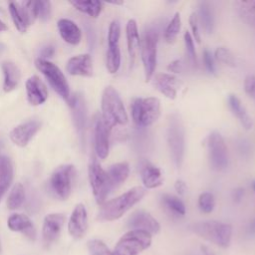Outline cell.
I'll return each instance as SVG.
<instances>
[{
	"label": "cell",
	"instance_id": "ee69618b",
	"mask_svg": "<svg viewBox=\"0 0 255 255\" xmlns=\"http://www.w3.org/2000/svg\"><path fill=\"white\" fill-rule=\"evenodd\" d=\"M202 56H203L202 57L203 58V63H204V66H205V69L207 70V72L212 74V75H216L214 57L211 54V52L209 50H204Z\"/></svg>",
	"mask_w": 255,
	"mask_h": 255
},
{
	"label": "cell",
	"instance_id": "d590c367",
	"mask_svg": "<svg viewBox=\"0 0 255 255\" xmlns=\"http://www.w3.org/2000/svg\"><path fill=\"white\" fill-rule=\"evenodd\" d=\"M121 49L120 46L108 47L106 55V66L107 70L111 74H116L121 67Z\"/></svg>",
	"mask_w": 255,
	"mask_h": 255
},
{
	"label": "cell",
	"instance_id": "52a82bcc",
	"mask_svg": "<svg viewBox=\"0 0 255 255\" xmlns=\"http://www.w3.org/2000/svg\"><path fill=\"white\" fill-rule=\"evenodd\" d=\"M151 244V234L142 230H129L118 241L115 255H138Z\"/></svg>",
	"mask_w": 255,
	"mask_h": 255
},
{
	"label": "cell",
	"instance_id": "30bf717a",
	"mask_svg": "<svg viewBox=\"0 0 255 255\" xmlns=\"http://www.w3.org/2000/svg\"><path fill=\"white\" fill-rule=\"evenodd\" d=\"M89 180L94 197L98 204H103L107 196L113 190L107 170H105L98 160L93 159L88 168Z\"/></svg>",
	"mask_w": 255,
	"mask_h": 255
},
{
	"label": "cell",
	"instance_id": "7bdbcfd3",
	"mask_svg": "<svg viewBox=\"0 0 255 255\" xmlns=\"http://www.w3.org/2000/svg\"><path fill=\"white\" fill-rule=\"evenodd\" d=\"M198 18H197V14L195 12L191 13L189 16V25L191 28V36L193 38V40H195L197 43L201 42V36H200V32H199V27H198Z\"/></svg>",
	"mask_w": 255,
	"mask_h": 255
},
{
	"label": "cell",
	"instance_id": "e575fe53",
	"mask_svg": "<svg viewBox=\"0 0 255 255\" xmlns=\"http://www.w3.org/2000/svg\"><path fill=\"white\" fill-rule=\"evenodd\" d=\"M180 29H181V17L179 12H175L164 30V34H163L164 40L169 44L173 43L176 40L180 32Z\"/></svg>",
	"mask_w": 255,
	"mask_h": 255
},
{
	"label": "cell",
	"instance_id": "d6986e66",
	"mask_svg": "<svg viewBox=\"0 0 255 255\" xmlns=\"http://www.w3.org/2000/svg\"><path fill=\"white\" fill-rule=\"evenodd\" d=\"M64 223L65 215L61 213H51L45 216L42 228V235L44 243L46 245H50L57 240Z\"/></svg>",
	"mask_w": 255,
	"mask_h": 255
},
{
	"label": "cell",
	"instance_id": "8992f818",
	"mask_svg": "<svg viewBox=\"0 0 255 255\" xmlns=\"http://www.w3.org/2000/svg\"><path fill=\"white\" fill-rule=\"evenodd\" d=\"M131 118L137 128H147L160 116V101L156 97L135 98L130 106Z\"/></svg>",
	"mask_w": 255,
	"mask_h": 255
},
{
	"label": "cell",
	"instance_id": "4dcf8cb0",
	"mask_svg": "<svg viewBox=\"0 0 255 255\" xmlns=\"http://www.w3.org/2000/svg\"><path fill=\"white\" fill-rule=\"evenodd\" d=\"M235 6L241 20L255 28V0L238 1L235 3Z\"/></svg>",
	"mask_w": 255,
	"mask_h": 255
},
{
	"label": "cell",
	"instance_id": "83f0119b",
	"mask_svg": "<svg viewBox=\"0 0 255 255\" xmlns=\"http://www.w3.org/2000/svg\"><path fill=\"white\" fill-rule=\"evenodd\" d=\"M129 164L127 161H121L112 164L107 170L112 188L115 189L124 183L129 175Z\"/></svg>",
	"mask_w": 255,
	"mask_h": 255
},
{
	"label": "cell",
	"instance_id": "9f6ffc18",
	"mask_svg": "<svg viewBox=\"0 0 255 255\" xmlns=\"http://www.w3.org/2000/svg\"><path fill=\"white\" fill-rule=\"evenodd\" d=\"M205 255H212V254H210V253H208V252H205Z\"/></svg>",
	"mask_w": 255,
	"mask_h": 255
},
{
	"label": "cell",
	"instance_id": "6f0895ef",
	"mask_svg": "<svg viewBox=\"0 0 255 255\" xmlns=\"http://www.w3.org/2000/svg\"><path fill=\"white\" fill-rule=\"evenodd\" d=\"M0 252H1V245H0Z\"/></svg>",
	"mask_w": 255,
	"mask_h": 255
},
{
	"label": "cell",
	"instance_id": "ac0fdd59",
	"mask_svg": "<svg viewBox=\"0 0 255 255\" xmlns=\"http://www.w3.org/2000/svg\"><path fill=\"white\" fill-rule=\"evenodd\" d=\"M27 101L31 106H40L48 99L46 84L36 75L29 77L26 81Z\"/></svg>",
	"mask_w": 255,
	"mask_h": 255
},
{
	"label": "cell",
	"instance_id": "816d5d0a",
	"mask_svg": "<svg viewBox=\"0 0 255 255\" xmlns=\"http://www.w3.org/2000/svg\"><path fill=\"white\" fill-rule=\"evenodd\" d=\"M247 231H248L249 234L255 235V218H253V219L251 220V222L249 223L248 228H247Z\"/></svg>",
	"mask_w": 255,
	"mask_h": 255
},
{
	"label": "cell",
	"instance_id": "f1b7e54d",
	"mask_svg": "<svg viewBox=\"0 0 255 255\" xmlns=\"http://www.w3.org/2000/svg\"><path fill=\"white\" fill-rule=\"evenodd\" d=\"M13 164L7 155H0V200L13 180Z\"/></svg>",
	"mask_w": 255,
	"mask_h": 255
},
{
	"label": "cell",
	"instance_id": "7402d4cb",
	"mask_svg": "<svg viewBox=\"0 0 255 255\" xmlns=\"http://www.w3.org/2000/svg\"><path fill=\"white\" fill-rule=\"evenodd\" d=\"M126 36L128 44V53L130 60V65H133L135 58L140 49V37L135 20L129 19L126 26Z\"/></svg>",
	"mask_w": 255,
	"mask_h": 255
},
{
	"label": "cell",
	"instance_id": "ffe728a7",
	"mask_svg": "<svg viewBox=\"0 0 255 255\" xmlns=\"http://www.w3.org/2000/svg\"><path fill=\"white\" fill-rule=\"evenodd\" d=\"M67 72L72 76L92 77L93 60L89 54H81L70 58L66 65Z\"/></svg>",
	"mask_w": 255,
	"mask_h": 255
},
{
	"label": "cell",
	"instance_id": "44dd1931",
	"mask_svg": "<svg viewBox=\"0 0 255 255\" xmlns=\"http://www.w3.org/2000/svg\"><path fill=\"white\" fill-rule=\"evenodd\" d=\"M139 174L144 188L153 189L163 183L162 172L159 167L149 161H143L139 167Z\"/></svg>",
	"mask_w": 255,
	"mask_h": 255
},
{
	"label": "cell",
	"instance_id": "f35d334b",
	"mask_svg": "<svg viewBox=\"0 0 255 255\" xmlns=\"http://www.w3.org/2000/svg\"><path fill=\"white\" fill-rule=\"evenodd\" d=\"M121 38V24L118 20L111 22L108 31V47H117L120 46Z\"/></svg>",
	"mask_w": 255,
	"mask_h": 255
},
{
	"label": "cell",
	"instance_id": "2e32d148",
	"mask_svg": "<svg viewBox=\"0 0 255 255\" xmlns=\"http://www.w3.org/2000/svg\"><path fill=\"white\" fill-rule=\"evenodd\" d=\"M73 116L74 124L77 128V130L79 134L83 137L86 129V124H87V106L86 101L83 97V95L77 93L70 97V99L67 101Z\"/></svg>",
	"mask_w": 255,
	"mask_h": 255
},
{
	"label": "cell",
	"instance_id": "bcb514c9",
	"mask_svg": "<svg viewBox=\"0 0 255 255\" xmlns=\"http://www.w3.org/2000/svg\"><path fill=\"white\" fill-rule=\"evenodd\" d=\"M51 2L50 1H39V15L41 20L46 21L51 15Z\"/></svg>",
	"mask_w": 255,
	"mask_h": 255
},
{
	"label": "cell",
	"instance_id": "5bb4252c",
	"mask_svg": "<svg viewBox=\"0 0 255 255\" xmlns=\"http://www.w3.org/2000/svg\"><path fill=\"white\" fill-rule=\"evenodd\" d=\"M128 226L130 230H142L149 234H155L160 229L157 220L144 210H136L131 213L128 220Z\"/></svg>",
	"mask_w": 255,
	"mask_h": 255
},
{
	"label": "cell",
	"instance_id": "11a10c76",
	"mask_svg": "<svg viewBox=\"0 0 255 255\" xmlns=\"http://www.w3.org/2000/svg\"><path fill=\"white\" fill-rule=\"evenodd\" d=\"M251 187H252V189H253V191L255 192V179L254 180H252L251 181Z\"/></svg>",
	"mask_w": 255,
	"mask_h": 255
},
{
	"label": "cell",
	"instance_id": "3957f363",
	"mask_svg": "<svg viewBox=\"0 0 255 255\" xmlns=\"http://www.w3.org/2000/svg\"><path fill=\"white\" fill-rule=\"evenodd\" d=\"M166 142L170 158L176 168H180L185 154V128L178 113L169 116L166 127Z\"/></svg>",
	"mask_w": 255,
	"mask_h": 255
},
{
	"label": "cell",
	"instance_id": "7a4b0ae2",
	"mask_svg": "<svg viewBox=\"0 0 255 255\" xmlns=\"http://www.w3.org/2000/svg\"><path fill=\"white\" fill-rule=\"evenodd\" d=\"M101 109V117L110 129L117 126H125L128 121L122 98L118 91L112 86L106 87L103 91Z\"/></svg>",
	"mask_w": 255,
	"mask_h": 255
},
{
	"label": "cell",
	"instance_id": "f546056e",
	"mask_svg": "<svg viewBox=\"0 0 255 255\" xmlns=\"http://www.w3.org/2000/svg\"><path fill=\"white\" fill-rule=\"evenodd\" d=\"M196 14L198 22L201 23L203 30L207 34H211L214 30V14L210 4L205 1L199 2L198 12Z\"/></svg>",
	"mask_w": 255,
	"mask_h": 255
},
{
	"label": "cell",
	"instance_id": "c3c4849f",
	"mask_svg": "<svg viewBox=\"0 0 255 255\" xmlns=\"http://www.w3.org/2000/svg\"><path fill=\"white\" fill-rule=\"evenodd\" d=\"M174 189L179 195H183L187 190V185L182 179H177L174 183Z\"/></svg>",
	"mask_w": 255,
	"mask_h": 255
},
{
	"label": "cell",
	"instance_id": "db71d44e",
	"mask_svg": "<svg viewBox=\"0 0 255 255\" xmlns=\"http://www.w3.org/2000/svg\"><path fill=\"white\" fill-rule=\"evenodd\" d=\"M108 3H110V4H115V5H122L124 2H123V1H109Z\"/></svg>",
	"mask_w": 255,
	"mask_h": 255
},
{
	"label": "cell",
	"instance_id": "d4e9b609",
	"mask_svg": "<svg viewBox=\"0 0 255 255\" xmlns=\"http://www.w3.org/2000/svg\"><path fill=\"white\" fill-rule=\"evenodd\" d=\"M1 69L4 77L3 91L9 93L18 86L21 79V73L17 65L11 61H3L1 63Z\"/></svg>",
	"mask_w": 255,
	"mask_h": 255
},
{
	"label": "cell",
	"instance_id": "7c38bea8",
	"mask_svg": "<svg viewBox=\"0 0 255 255\" xmlns=\"http://www.w3.org/2000/svg\"><path fill=\"white\" fill-rule=\"evenodd\" d=\"M111 129L103 121L101 115H97L94 121V144L95 151L99 158L105 159L110 151Z\"/></svg>",
	"mask_w": 255,
	"mask_h": 255
},
{
	"label": "cell",
	"instance_id": "ab89813d",
	"mask_svg": "<svg viewBox=\"0 0 255 255\" xmlns=\"http://www.w3.org/2000/svg\"><path fill=\"white\" fill-rule=\"evenodd\" d=\"M184 45H185V51L188 58L189 63L192 66L196 65V52H195V46H194V40L191 36V33L189 31H185L184 33Z\"/></svg>",
	"mask_w": 255,
	"mask_h": 255
},
{
	"label": "cell",
	"instance_id": "f6af8a7d",
	"mask_svg": "<svg viewBox=\"0 0 255 255\" xmlns=\"http://www.w3.org/2000/svg\"><path fill=\"white\" fill-rule=\"evenodd\" d=\"M245 93L255 100V75H248L244 80Z\"/></svg>",
	"mask_w": 255,
	"mask_h": 255
},
{
	"label": "cell",
	"instance_id": "8fae6325",
	"mask_svg": "<svg viewBox=\"0 0 255 255\" xmlns=\"http://www.w3.org/2000/svg\"><path fill=\"white\" fill-rule=\"evenodd\" d=\"M206 145L211 167L217 171L226 169L229 163L228 149L221 133L218 131L210 132L206 139Z\"/></svg>",
	"mask_w": 255,
	"mask_h": 255
},
{
	"label": "cell",
	"instance_id": "f5cc1de1",
	"mask_svg": "<svg viewBox=\"0 0 255 255\" xmlns=\"http://www.w3.org/2000/svg\"><path fill=\"white\" fill-rule=\"evenodd\" d=\"M8 29V27L6 26V24L0 20V32H3V31H6Z\"/></svg>",
	"mask_w": 255,
	"mask_h": 255
},
{
	"label": "cell",
	"instance_id": "277c9868",
	"mask_svg": "<svg viewBox=\"0 0 255 255\" xmlns=\"http://www.w3.org/2000/svg\"><path fill=\"white\" fill-rule=\"evenodd\" d=\"M190 229L203 239L224 248L229 246L232 237V226L215 220L193 223Z\"/></svg>",
	"mask_w": 255,
	"mask_h": 255
},
{
	"label": "cell",
	"instance_id": "cb8c5ba5",
	"mask_svg": "<svg viewBox=\"0 0 255 255\" xmlns=\"http://www.w3.org/2000/svg\"><path fill=\"white\" fill-rule=\"evenodd\" d=\"M59 34L62 39L71 45H78L82 39V31L78 25L69 19H60L57 23Z\"/></svg>",
	"mask_w": 255,
	"mask_h": 255
},
{
	"label": "cell",
	"instance_id": "e0dca14e",
	"mask_svg": "<svg viewBox=\"0 0 255 255\" xmlns=\"http://www.w3.org/2000/svg\"><path fill=\"white\" fill-rule=\"evenodd\" d=\"M88 229V213L83 203H78L69 219L68 231L74 238H82Z\"/></svg>",
	"mask_w": 255,
	"mask_h": 255
},
{
	"label": "cell",
	"instance_id": "60d3db41",
	"mask_svg": "<svg viewBox=\"0 0 255 255\" xmlns=\"http://www.w3.org/2000/svg\"><path fill=\"white\" fill-rule=\"evenodd\" d=\"M88 247L91 255H115L103 241L98 239L90 240Z\"/></svg>",
	"mask_w": 255,
	"mask_h": 255
},
{
	"label": "cell",
	"instance_id": "9a60e30c",
	"mask_svg": "<svg viewBox=\"0 0 255 255\" xmlns=\"http://www.w3.org/2000/svg\"><path fill=\"white\" fill-rule=\"evenodd\" d=\"M153 78V86L155 89L170 100H174L177 97V93L180 90L182 83L172 74L159 73Z\"/></svg>",
	"mask_w": 255,
	"mask_h": 255
},
{
	"label": "cell",
	"instance_id": "d6a6232c",
	"mask_svg": "<svg viewBox=\"0 0 255 255\" xmlns=\"http://www.w3.org/2000/svg\"><path fill=\"white\" fill-rule=\"evenodd\" d=\"M161 201L163 205L174 215L182 216L186 212V208L183 201L175 195L165 193L161 196Z\"/></svg>",
	"mask_w": 255,
	"mask_h": 255
},
{
	"label": "cell",
	"instance_id": "74e56055",
	"mask_svg": "<svg viewBox=\"0 0 255 255\" xmlns=\"http://www.w3.org/2000/svg\"><path fill=\"white\" fill-rule=\"evenodd\" d=\"M198 207L203 213L212 212L215 207L214 195L208 191L200 193L198 197Z\"/></svg>",
	"mask_w": 255,
	"mask_h": 255
},
{
	"label": "cell",
	"instance_id": "4316f807",
	"mask_svg": "<svg viewBox=\"0 0 255 255\" xmlns=\"http://www.w3.org/2000/svg\"><path fill=\"white\" fill-rule=\"evenodd\" d=\"M9 12L12 18V21L16 27V29L20 33H25L28 26L31 25L30 18L28 13L22 3L10 2L9 3Z\"/></svg>",
	"mask_w": 255,
	"mask_h": 255
},
{
	"label": "cell",
	"instance_id": "681fc988",
	"mask_svg": "<svg viewBox=\"0 0 255 255\" xmlns=\"http://www.w3.org/2000/svg\"><path fill=\"white\" fill-rule=\"evenodd\" d=\"M244 193H245V191H244V188H242V187H237V188L233 189L232 194H231L233 201L236 203H239L242 200Z\"/></svg>",
	"mask_w": 255,
	"mask_h": 255
},
{
	"label": "cell",
	"instance_id": "9c48e42d",
	"mask_svg": "<svg viewBox=\"0 0 255 255\" xmlns=\"http://www.w3.org/2000/svg\"><path fill=\"white\" fill-rule=\"evenodd\" d=\"M75 176L73 164H62L58 166L50 176L49 188L59 199L66 200L72 192V182Z\"/></svg>",
	"mask_w": 255,
	"mask_h": 255
},
{
	"label": "cell",
	"instance_id": "5b68a950",
	"mask_svg": "<svg viewBox=\"0 0 255 255\" xmlns=\"http://www.w3.org/2000/svg\"><path fill=\"white\" fill-rule=\"evenodd\" d=\"M159 31L154 26L147 27L140 39V57L144 71L145 82H148L154 76L157 59V44Z\"/></svg>",
	"mask_w": 255,
	"mask_h": 255
},
{
	"label": "cell",
	"instance_id": "f907efd6",
	"mask_svg": "<svg viewBox=\"0 0 255 255\" xmlns=\"http://www.w3.org/2000/svg\"><path fill=\"white\" fill-rule=\"evenodd\" d=\"M55 54V49L53 46H47L45 47L42 52H41V59L43 60H47V58H51L53 57V55Z\"/></svg>",
	"mask_w": 255,
	"mask_h": 255
},
{
	"label": "cell",
	"instance_id": "836d02e7",
	"mask_svg": "<svg viewBox=\"0 0 255 255\" xmlns=\"http://www.w3.org/2000/svg\"><path fill=\"white\" fill-rule=\"evenodd\" d=\"M25 199V189L22 183H15L7 198V207L11 210L19 208Z\"/></svg>",
	"mask_w": 255,
	"mask_h": 255
},
{
	"label": "cell",
	"instance_id": "484cf974",
	"mask_svg": "<svg viewBox=\"0 0 255 255\" xmlns=\"http://www.w3.org/2000/svg\"><path fill=\"white\" fill-rule=\"evenodd\" d=\"M227 103L231 113L239 120L242 127L246 130H250L253 127V122L245 107L242 105L240 99L234 94H229L227 97Z\"/></svg>",
	"mask_w": 255,
	"mask_h": 255
},
{
	"label": "cell",
	"instance_id": "b9f144b4",
	"mask_svg": "<svg viewBox=\"0 0 255 255\" xmlns=\"http://www.w3.org/2000/svg\"><path fill=\"white\" fill-rule=\"evenodd\" d=\"M237 150L241 154L242 157L248 158L251 156V153L253 151V147L251 142L246 138H239L236 142Z\"/></svg>",
	"mask_w": 255,
	"mask_h": 255
},
{
	"label": "cell",
	"instance_id": "7dc6e473",
	"mask_svg": "<svg viewBox=\"0 0 255 255\" xmlns=\"http://www.w3.org/2000/svg\"><path fill=\"white\" fill-rule=\"evenodd\" d=\"M184 69V64L183 61L181 59H176L171 61L168 65H167V70L171 73H180L182 72Z\"/></svg>",
	"mask_w": 255,
	"mask_h": 255
},
{
	"label": "cell",
	"instance_id": "603a6c76",
	"mask_svg": "<svg viewBox=\"0 0 255 255\" xmlns=\"http://www.w3.org/2000/svg\"><path fill=\"white\" fill-rule=\"evenodd\" d=\"M7 225L10 230L16 232H22L31 240H35L36 238V230L30 218L25 214L15 213L12 214L7 221Z\"/></svg>",
	"mask_w": 255,
	"mask_h": 255
},
{
	"label": "cell",
	"instance_id": "6da1fadb",
	"mask_svg": "<svg viewBox=\"0 0 255 255\" xmlns=\"http://www.w3.org/2000/svg\"><path fill=\"white\" fill-rule=\"evenodd\" d=\"M145 195V188L134 186L125 193L105 201L100 208L98 218L103 221H114L121 218Z\"/></svg>",
	"mask_w": 255,
	"mask_h": 255
},
{
	"label": "cell",
	"instance_id": "4fadbf2b",
	"mask_svg": "<svg viewBox=\"0 0 255 255\" xmlns=\"http://www.w3.org/2000/svg\"><path fill=\"white\" fill-rule=\"evenodd\" d=\"M41 128V123L37 120L27 121L15 127L9 133L12 142L20 147L26 146Z\"/></svg>",
	"mask_w": 255,
	"mask_h": 255
},
{
	"label": "cell",
	"instance_id": "1f68e13d",
	"mask_svg": "<svg viewBox=\"0 0 255 255\" xmlns=\"http://www.w3.org/2000/svg\"><path fill=\"white\" fill-rule=\"evenodd\" d=\"M77 10L89 15L92 18H98L103 10V2L98 0H87V1H70Z\"/></svg>",
	"mask_w": 255,
	"mask_h": 255
},
{
	"label": "cell",
	"instance_id": "8d00e7d4",
	"mask_svg": "<svg viewBox=\"0 0 255 255\" xmlns=\"http://www.w3.org/2000/svg\"><path fill=\"white\" fill-rule=\"evenodd\" d=\"M214 59L230 67H235L237 62L234 54L226 47H218L214 51Z\"/></svg>",
	"mask_w": 255,
	"mask_h": 255
},
{
	"label": "cell",
	"instance_id": "ba28073f",
	"mask_svg": "<svg viewBox=\"0 0 255 255\" xmlns=\"http://www.w3.org/2000/svg\"><path fill=\"white\" fill-rule=\"evenodd\" d=\"M35 66L44 75L53 90L62 99L68 101L71 97L70 87L61 69L52 62L48 60H43L41 58H38L35 61Z\"/></svg>",
	"mask_w": 255,
	"mask_h": 255
}]
</instances>
